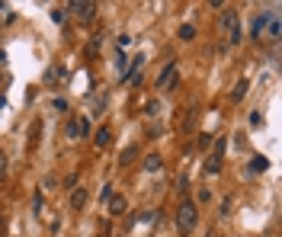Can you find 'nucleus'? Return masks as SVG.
I'll return each instance as SVG.
<instances>
[{"label": "nucleus", "mask_w": 282, "mask_h": 237, "mask_svg": "<svg viewBox=\"0 0 282 237\" xmlns=\"http://www.w3.org/2000/svg\"><path fill=\"white\" fill-rule=\"evenodd\" d=\"M196 225H199V208H196V202H192V199H183V202H180V208H177V228H180V234H189Z\"/></svg>", "instance_id": "1"}, {"label": "nucleus", "mask_w": 282, "mask_h": 237, "mask_svg": "<svg viewBox=\"0 0 282 237\" xmlns=\"http://www.w3.org/2000/svg\"><path fill=\"white\" fill-rule=\"evenodd\" d=\"M180 84V74H177V61H167L157 74V90H173Z\"/></svg>", "instance_id": "2"}, {"label": "nucleus", "mask_w": 282, "mask_h": 237, "mask_svg": "<svg viewBox=\"0 0 282 237\" xmlns=\"http://www.w3.org/2000/svg\"><path fill=\"white\" fill-rule=\"evenodd\" d=\"M68 10L80 19V23H90V19L96 16V3H87V0H74V3H68Z\"/></svg>", "instance_id": "3"}, {"label": "nucleus", "mask_w": 282, "mask_h": 237, "mask_svg": "<svg viewBox=\"0 0 282 237\" xmlns=\"http://www.w3.org/2000/svg\"><path fill=\"white\" fill-rule=\"evenodd\" d=\"M270 16H273V13H257V16H253V23H250V36H253V39H263Z\"/></svg>", "instance_id": "4"}, {"label": "nucleus", "mask_w": 282, "mask_h": 237, "mask_svg": "<svg viewBox=\"0 0 282 237\" xmlns=\"http://www.w3.org/2000/svg\"><path fill=\"white\" fill-rule=\"evenodd\" d=\"M240 16H237V10H225V13H221V29H225L228 32V36H231V32L234 29H240Z\"/></svg>", "instance_id": "5"}, {"label": "nucleus", "mask_w": 282, "mask_h": 237, "mask_svg": "<svg viewBox=\"0 0 282 237\" xmlns=\"http://www.w3.org/2000/svg\"><path fill=\"white\" fill-rule=\"evenodd\" d=\"M87 199H90V195H87L84 186H74L71 189V208H74V212H80V208L87 205Z\"/></svg>", "instance_id": "6"}, {"label": "nucleus", "mask_w": 282, "mask_h": 237, "mask_svg": "<svg viewBox=\"0 0 282 237\" xmlns=\"http://www.w3.org/2000/svg\"><path fill=\"white\" fill-rule=\"evenodd\" d=\"M93 144H96V147H109L112 144V132L106 125H99L96 132H93Z\"/></svg>", "instance_id": "7"}, {"label": "nucleus", "mask_w": 282, "mask_h": 237, "mask_svg": "<svg viewBox=\"0 0 282 237\" xmlns=\"http://www.w3.org/2000/svg\"><path fill=\"white\" fill-rule=\"evenodd\" d=\"M144 170H147V173H160V170H164L160 154H147V157H144Z\"/></svg>", "instance_id": "8"}, {"label": "nucleus", "mask_w": 282, "mask_h": 237, "mask_svg": "<svg viewBox=\"0 0 282 237\" xmlns=\"http://www.w3.org/2000/svg\"><path fill=\"white\" fill-rule=\"evenodd\" d=\"M125 205H129V202H125V195H116V192L109 195V215H122Z\"/></svg>", "instance_id": "9"}, {"label": "nucleus", "mask_w": 282, "mask_h": 237, "mask_svg": "<svg viewBox=\"0 0 282 237\" xmlns=\"http://www.w3.org/2000/svg\"><path fill=\"white\" fill-rule=\"evenodd\" d=\"M266 36H270V42H279V36H282V29H279V16H276V13H273L270 23H266Z\"/></svg>", "instance_id": "10"}, {"label": "nucleus", "mask_w": 282, "mask_h": 237, "mask_svg": "<svg viewBox=\"0 0 282 237\" xmlns=\"http://www.w3.org/2000/svg\"><path fill=\"white\" fill-rule=\"evenodd\" d=\"M247 87H250V84H247V80H237V87H234V90H231V103H240V99L247 96Z\"/></svg>", "instance_id": "11"}, {"label": "nucleus", "mask_w": 282, "mask_h": 237, "mask_svg": "<svg viewBox=\"0 0 282 237\" xmlns=\"http://www.w3.org/2000/svg\"><path fill=\"white\" fill-rule=\"evenodd\" d=\"M266 167H270V160H266V157H260V154L250 160V173H263Z\"/></svg>", "instance_id": "12"}, {"label": "nucleus", "mask_w": 282, "mask_h": 237, "mask_svg": "<svg viewBox=\"0 0 282 237\" xmlns=\"http://www.w3.org/2000/svg\"><path fill=\"white\" fill-rule=\"evenodd\" d=\"M180 39H183V42H192V39H196V26H180Z\"/></svg>", "instance_id": "13"}, {"label": "nucleus", "mask_w": 282, "mask_h": 237, "mask_svg": "<svg viewBox=\"0 0 282 237\" xmlns=\"http://www.w3.org/2000/svg\"><path fill=\"white\" fill-rule=\"evenodd\" d=\"M141 64H144V55H135V61H132V71H129V77H132V80H138Z\"/></svg>", "instance_id": "14"}, {"label": "nucleus", "mask_w": 282, "mask_h": 237, "mask_svg": "<svg viewBox=\"0 0 282 237\" xmlns=\"http://www.w3.org/2000/svg\"><path fill=\"white\" fill-rule=\"evenodd\" d=\"M39 132H42V122L36 119V122H32V132H29V144H32V147L39 144Z\"/></svg>", "instance_id": "15"}, {"label": "nucleus", "mask_w": 282, "mask_h": 237, "mask_svg": "<svg viewBox=\"0 0 282 237\" xmlns=\"http://www.w3.org/2000/svg\"><path fill=\"white\" fill-rule=\"evenodd\" d=\"M212 157H225V138H218V141H212Z\"/></svg>", "instance_id": "16"}, {"label": "nucleus", "mask_w": 282, "mask_h": 237, "mask_svg": "<svg viewBox=\"0 0 282 237\" xmlns=\"http://www.w3.org/2000/svg\"><path fill=\"white\" fill-rule=\"evenodd\" d=\"M221 170V160L218 157H205V173H218Z\"/></svg>", "instance_id": "17"}, {"label": "nucleus", "mask_w": 282, "mask_h": 237, "mask_svg": "<svg viewBox=\"0 0 282 237\" xmlns=\"http://www.w3.org/2000/svg\"><path fill=\"white\" fill-rule=\"evenodd\" d=\"M77 135H80V119H74L68 125V138H77Z\"/></svg>", "instance_id": "18"}, {"label": "nucleus", "mask_w": 282, "mask_h": 237, "mask_svg": "<svg viewBox=\"0 0 282 237\" xmlns=\"http://www.w3.org/2000/svg\"><path fill=\"white\" fill-rule=\"evenodd\" d=\"M51 23H58V26L64 23V10H61V6H55V10H51Z\"/></svg>", "instance_id": "19"}, {"label": "nucleus", "mask_w": 282, "mask_h": 237, "mask_svg": "<svg viewBox=\"0 0 282 237\" xmlns=\"http://www.w3.org/2000/svg\"><path fill=\"white\" fill-rule=\"evenodd\" d=\"M6 167H10L6 164V154H0V186H3V180H6Z\"/></svg>", "instance_id": "20"}, {"label": "nucleus", "mask_w": 282, "mask_h": 237, "mask_svg": "<svg viewBox=\"0 0 282 237\" xmlns=\"http://www.w3.org/2000/svg\"><path fill=\"white\" fill-rule=\"evenodd\" d=\"M132 157H135V147H129V151H122V157H119V164H122V167H125V164H129V160H132Z\"/></svg>", "instance_id": "21"}, {"label": "nucleus", "mask_w": 282, "mask_h": 237, "mask_svg": "<svg viewBox=\"0 0 282 237\" xmlns=\"http://www.w3.org/2000/svg\"><path fill=\"white\" fill-rule=\"evenodd\" d=\"M109 195H112V186H109V183H103V189H99V199L109 202Z\"/></svg>", "instance_id": "22"}, {"label": "nucleus", "mask_w": 282, "mask_h": 237, "mask_svg": "<svg viewBox=\"0 0 282 237\" xmlns=\"http://www.w3.org/2000/svg\"><path fill=\"white\" fill-rule=\"evenodd\" d=\"M250 125H253V128L263 125V112H250Z\"/></svg>", "instance_id": "23"}, {"label": "nucleus", "mask_w": 282, "mask_h": 237, "mask_svg": "<svg viewBox=\"0 0 282 237\" xmlns=\"http://www.w3.org/2000/svg\"><path fill=\"white\" fill-rule=\"evenodd\" d=\"M199 202H212V192H209V189H199Z\"/></svg>", "instance_id": "24"}, {"label": "nucleus", "mask_w": 282, "mask_h": 237, "mask_svg": "<svg viewBox=\"0 0 282 237\" xmlns=\"http://www.w3.org/2000/svg\"><path fill=\"white\" fill-rule=\"evenodd\" d=\"M0 228H3V215H0Z\"/></svg>", "instance_id": "25"}]
</instances>
